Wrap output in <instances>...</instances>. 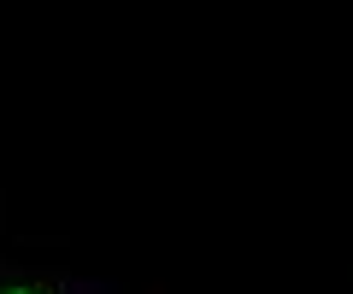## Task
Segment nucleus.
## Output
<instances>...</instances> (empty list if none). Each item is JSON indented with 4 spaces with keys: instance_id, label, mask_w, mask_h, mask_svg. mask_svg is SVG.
<instances>
[{
    "instance_id": "nucleus-1",
    "label": "nucleus",
    "mask_w": 353,
    "mask_h": 294,
    "mask_svg": "<svg viewBox=\"0 0 353 294\" xmlns=\"http://www.w3.org/2000/svg\"><path fill=\"white\" fill-rule=\"evenodd\" d=\"M6 294H30V288H6Z\"/></svg>"
}]
</instances>
